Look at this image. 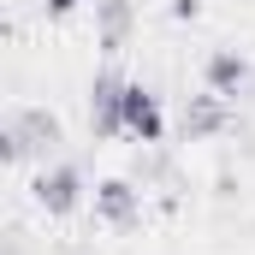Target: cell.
<instances>
[{"mask_svg":"<svg viewBox=\"0 0 255 255\" xmlns=\"http://www.w3.org/2000/svg\"><path fill=\"white\" fill-rule=\"evenodd\" d=\"M89 130H95V142L125 136V77L95 71V83H89Z\"/></svg>","mask_w":255,"mask_h":255,"instance_id":"3","label":"cell"},{"mask_svg":"<svg viewBox=\"0 0 255 255\" xmlns=\"http://www.w3.org/2000/svg\"><path fill=\"white\" fill-rule=\"evenodd\" d=\"M125 136H136V142H160V136H166L160 95L142 89V83H125Z\"/></svg>","mask_w":255,"mask_h":255,"instance_id":"4","label":"cell"},{"mask_svg":"<svg viewBox=\"0 0 255 255\" xmlns=\"http://www.w3.org/2000/svg\"><path fill=\"white\" fill-rule=\"evenodd\" d=\"M202 83H208V95L238 101V95H244V83H250V60H244V54H232V48H220V54H208V65H202Z\"/></svg>","mask_w":255,"mask_h":255,"instance_id":"6","label":"cell"},{"mask_svg":"<svg viewBox=\"0 0 255 255\" xmlns=\"http://www.w3.org/2000/svg\"><path fill=\"white\" fill-rule=\"evenodd\" d=\"M30 196H36V208H42V214L65 220V214H77V208H83V172H77L71 160H54V166H42V172L30 178Z\"/></svg>","mask_w":255,"mask_h":255,"instance_id":"2","label":"cell"},{"mask_svg":"<svg viewBox=\"0 0 255 255\" xmlns=\"http://www.w3.org/2000/svg\"><path fill=\"white\" fill-rule=\"evenodd\" d=\"M95 30H101V54H125V42H130V0H95Z\"/></svg>","mask_w":255,"mask_h":255,"instance_id":"8","label":"cell"},{"mask_svg":"<svg viewBox=\"0 0 255 255\" xmlns=\"http://www.w3.org/2000/svg\"><path fill=\"white\" fill-rule=\"evenodd\" d=\"M89 202H95V220H101V226H130V220L142 214V196H136L130 178H101Z\"/></svg>","mask_w":255,"mask_h":255,"instance_id":"5","label":"cell"},{"mask_svg":"<svg viewBox=\"0 0 255 255\" xmlns=\"http://www.w3.org/2000/svg\"><path fill=\"white\" fill-rule=\"evenodd\" d=\"M226 130V101L220 95H184V142H202Z\"/></svg>","mask_w":255,"mask_h":255,"instance_id":"7","label":"cell"},{"mask_svg":"<svg viewBox=\"0 0 255 255\" xmlns=\"http://www.w3.org/2000/svg\"><path fill=\"white\" fill-rule=\"evenodd\" d=\"M77 6H83V0H48V12H54V18H71Z\"/></svg>","mask_w":255,"mask_h":255,"instance_id":"9","label":"cell"},{"mask_svg":"<svg viewBox=\"0 0 255 255\" xmlns=\"http://www.w3.org/2000/svg\"><path fill=\"white\" fill-rule=\"evenodd\" d=\"M60 142V119L48 107H18L6 125H0V160L6 166H24L30 154H48Z\"/></svg>","mask_w":255,"mask_h":255,"instance_id":"1","label":"cell"}]
</instances>
